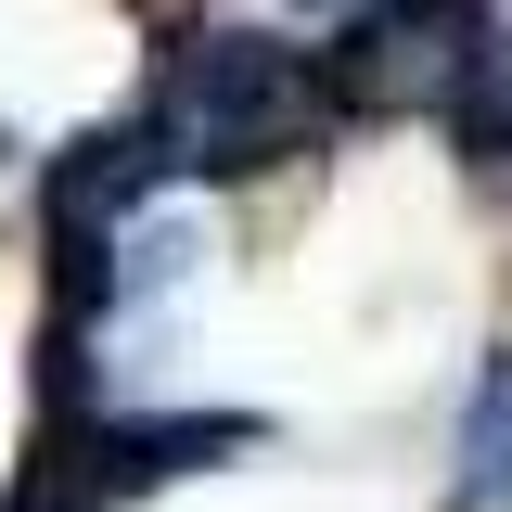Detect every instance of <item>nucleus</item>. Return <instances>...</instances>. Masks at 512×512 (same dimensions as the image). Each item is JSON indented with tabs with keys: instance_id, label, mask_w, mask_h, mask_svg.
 <instances>
[{
	"instance_id": "f257e3e1",
	"label": "nucleus",
	"mask_w": 512,
	"mask_h": 512,
	"mask_svg": "<svg viewBox=\"0 0 512 512\" xmlns=\"http://www.w3.org/2000/svg\"><path fill=\"white\" fill-rule=\"evenodd\" d=\"M128 128L154 141L167 180H256V167L333 141L346 116H333V90H320L308 39H269L244 13H205V26H180V39L154 52V90H141Z\"/></svg>"
},
{
	"instance_id": "f03ea898",
	"label": "nucleus",
	"mask_w": 512,
	"mask_h": 512,
	"mask_svg": "<svg viewBox=\"0 0 512 512\" xmlns=\"http://www.w3.org/2000/svg\"><path fill=\"white\" fill-rule=\"evenodd\" d=\"M448 487H461V512H512V346H487L448 410Z\"/></svg>"
},
{
	"instance_id": "7ed1b4c3",
	"label": "nucleus",
	"mask_w": 512,
	"mask_h": 512,
	"mask_svg": "<svg viewBox=\"0 0 512 512\" xmlns=\"http://www.w3.org/2000/svg\"><path fill=\"white\" fill-rule=\"evenodd\" d=\"M372 0H295V26H359Z\"/></svg>"
}]
</instances>
